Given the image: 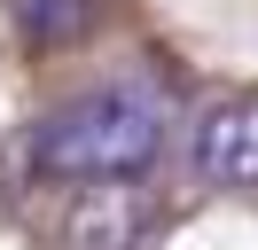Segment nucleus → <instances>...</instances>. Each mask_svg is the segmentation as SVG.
<instances>
[{
    "label": "nucleus",
    "instance_id": "3",
    "mask_svg": "<svg viewBox=\"0 0 258 250\" xmlns=\"http://www.w3.org/2000/svg\"><path fill=\"white\" fill-rule=\"evenodd\" d=\"M71 250H141V203H133V188L94 180V196L71 211Z\"/></svg>",
    "mask_w": 258,
    "mask_h": 250
},
{
    "label": "nucleus",
    "instance_id": "2",
    "mask_svg": "<svg viewBox=\"0 0 258 250\" xmlns=\"http://www.w3.org/2000/svg\"><path fill=\"white\" fill-rule=\"evenodd\" d=\"M196 172L211 188H258V94L211 102L196 117Z\"/></svg>",
    "mask_w": 258,
    "mask_h": 250
},
{
    "label": "nucleus",
    "instance_id": "4",
    "mask_svg": "<svg viewBox=\"0 0 258 250\" xmlns=\"http://www.w3.org/2000/svg\"><path fill=\"white\" fill-rule=\"evenodd\" d=\"M8 16L24 24V39H39V47H63L71 31L86 24V0H8Z\"/></svg>",
    "mask_w": 258,
    "mask_h": 250
},
{
    "label": "nucleus",
    "instance_id": "1",
    "mask_svg": "<svg viewBox=\"0 0 258 250\" xmlns=\"http://www.w3.org/2000/svg\"><path fill=\"white\" fill-rule=\"evenodd\" d=\"M164 94L141 78L94 86L79 102H63L47 125L32 133V164L63 188H94V180H141L164 149Z\"/></svg>",
    "mask_w": 258,
    "mask_h": 250
}]
</instances>
